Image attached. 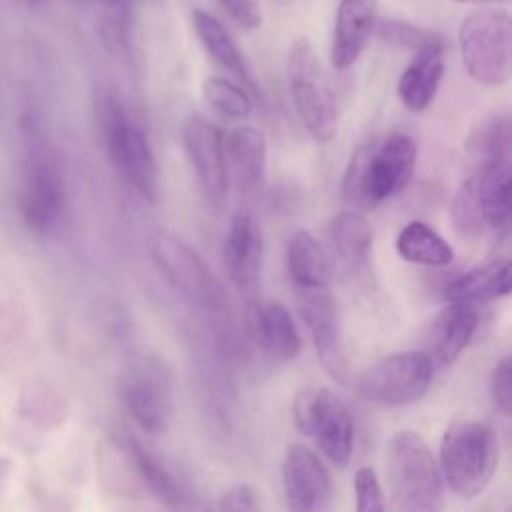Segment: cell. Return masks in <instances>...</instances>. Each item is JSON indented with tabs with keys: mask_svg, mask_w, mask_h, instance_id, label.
<instances>
[{
	"mask_svg": "<svg viewBox=\"0 0 512 512\" xmlns=\"http://www.w3.org/2000/svg\"><path fill=\"white\" fill-rule=\"evenodd\" d=\"M94 120L118 176L148 204L160 196V170L150 140L126 104L112 92L98 94Z\"/></svg>",
	"mask_w": 512,
	"mask_h": 512,
	"instance_id": "2",
	"label": "cell"
},
{
	"mask_svg": "<svg viewBox=\"0 0 512 512\" xmlns=\"http://www.w3.org/2000/svg\"><path fill=\"white\" fill-rule=\"evenodd\" d=\"M286 504L292 510H324L332 502V476L320 456L304 444H290L282 460Z\"/></svg>",
	"mask_w": 512,
	"mask_h": 512,
	"instance_id": "15",
	"label": "cell"
},
{
	"mask_svg": "<svg viewBox=\"0 0 512 512\" xmlns=\"http://www.w3.org/2000/svg\"><path fill=\"white\" fill-rule=\"evenodd\" d=\"M418 146L404 132H390L360 146L344 172L342 192L348 204L372 210L402 192L416 168Z\"/></svg>",
	"mask_w": 512,
	"mask_h": 512,
	"instance_id": "1",
	"label": "cell"
},
{
	"mask_svg": "<svg viewBox=\"0 0 512 512\" xmlns=\"http://www.w3.org/2000/svg\"><path fill=\"white\" fill-rule=\"evenodd\" d=\"M354 494H356L358 512H382L386 506L378 474L372 466H362L356 470Z\"/></svg>",
	"mask_w": 512,
	"mask_h": 512,
	"instance_id": "31",
	"label": "cell"
},
{
	"mask_svg": "<svg viewBox=\"0 0 512 512\" xmlns=\"http://www.w3.org/2000/svg\"><path fill=\"white\" fill-rule=\"evenodd\" d=\"M104 2H108V4H112V6H116V4H120L122 0H104Z\"/></svg>",
	"mask_w": 512,
	"mask_h": 512,
	"instance_id": "37",
	"label": "cell"
},
{
	"mask_svg": "<svg viewBox=\"0 0 512 512\" xmlns=\"http://www.w3.org/2000/svg\"><path fill=\"white\" fill-rule=\"evenodd\" d=\"M444 76V48L430 46L416 50L398 78V98L412 112L426 110Z\"/></svg>",
	"mask_w": 512,
	"mask_h": 512,
	"instance_id": "21",
	"label": "cell"
},
{
	"mask_svg": "<svg viewBox=\"0 0 512 512\" xmlns=\"http://www.w3.org/2000/svg\"><path fill=\"white\" fill-rule=\"evenodd\" d=\"M452 2H458V4H472V6H508L510 0H452Z\"/></svg>",
	"mask_w": 512,
	"mask_h": 512,
	"instance_id": "35",
	"label": "cell"
},
{
	"mask_svg": "<svg viewBox=\"0 0 512 512\" xmlns=\"http://www.w3.org/2000/svg\"><path fill=\"white\" fill-rule=\"evenodd\" d=\"M286 78L300 124L314 142L328 144L338 130V110L320 58L306 36L288 48Z\"/></svg>",
	"mask_w": 512,
	"mask_h": 512,
	"instance_id": "7",
	"label": "cell"
},
{
	"mask_svg": "<svg viewBox=\"0 0 512 512\" xmlns=\"http://www.w3.org/2000/svg\"><path fill=\"white\" fill-rule=\"evenodd\" d=\"M468 76L488 88L506 86L512 70V20L506 6H478L458 30Z\"/></svg>",
	"mask_w": 512,
	"mask_h": 512,
	"instance_id": "6",
	"label": "cell"
},
{
	"mask_svg": "<svg viewBox=\"0 0 512 512\" xmlns=\"http://www.w3.org/2000/svg\"><path fill=\"white\" fill-rule=\"evenodd\" d=\"M294 426L312 436L334 466H346L354 452V420L348 406L328 388H302L292 402Z\"/></svg>",
	"mask_w": 512,
	"mask_h": 512,
	"instance_id": "9",
	"label": "cell"
},
{
	"mask_svg": "<svg viewBox=\"0 0 512 512\" xmlns=\"http://www.w3.org/2000/svg\"><path fill=\"white\" fill-rule=\"evenodd\" d=\"M248 328L256 344L280 362L294 360L302 350V338L296 322L280 302L254 306L248 314Z\"/></svg>",
	"mask_w": 512,
	"mask_h": 512,
	"instance_id": "20",
	"label": "cell"
},
{
	"mask_svg": "<svg viewBox=\"0 0 512 512\" xmlns=\"http://www.w3.org/2000/svg\"><path fill=\"white\" fill-rule=\"evenodd\" d=\"M450 218L456 234L466 240L504 228L510 218V162L480 164L456 190Z\"/></svg>",
	"mask_w": 512,
	"mask_h": 512,
	"instance_id": "8",
	"label": "cell"
},
{
	"mask_svg": "<svg viewBox=\"0 0 512 512\" xmlns=\"http://www.w3.org/2000/svg\"><path fill=\"white\" fill-rule=\"evenodd\" d=\"M434 364L426 352L406 350L372 364L358 382L360 394L380 406H408L430 388Z\"/></svg>",
	"mask_w": 512,
	"mask_h": 512,
	"instance_id": "12",
	"label": "cell"
},
{
	"mask_svg": "<svg viewBox=\"0 0 512 512\" xmlns=\"http://www.w3.org/2000/svg\"><path fill=\"white\" fill-rule=\"evenodd\" d=\"M30 6H34V8H42L48 0H26Z\"/></svg>",
	"mask_w": 512,
	"mask_h": 512,
	"instance_id": "36",
	"label": "cell"
},
{
	"mask_svg": "<svg viewBox=\"0 0 512 512\" xmlns=\"http://www.w3.org/2000/svg\"><path fill=\"white\" fill-rule=\"evenodd\" d=\"M268 144L260 128L238 126L224 138V160L228 184L240 192L256 190L266 174Z\"/></svg>",
	"mask_w": 512,
	"mask_h": 512,
	"instance_id": "18",
	"label": "cell"
},
{
	"mask_svg": "<svg viewBox=\"0 0 512 512\" xmlns=\"http://www.w3.org/2000/svg\"><path fill=\"white\" fill-rule=\"evenodd\" d=\"M396 252L402 260L422 266H446L454 258L452 246L426 222L412 220L396 236Z\"/></svg>",
	"mask_w": 512,
	"mask_h": 512,
	"instance_id": "27",
	"label": "cell"
},
{
	"mask_svg": "<svg viewBox=\"0 0 512 512\" xmlns=\"http://www.w3.org/2000/svg\"><path fill=\"white\" fill-rule=\"evenodd\" d=\"M220 510H258V494L248 484H236L230 490H226L218 500Z\"/></svg>",
	"mask_w": 512,
	"mask_h": 512,
	"instance_id": "34",
	"label": "cell"
},
{
	"mask_svg": "<svg viewBox=\"0 0 512 512\" xmlns=\"http://www.w3.org/2000/svg\"><path fill=\"white\" fill-rule=\"evenodd\" d=\"M202 92H204L206 102L214 110L224 114L226 118L244 120L254 110V102L250 98V92L244 86L234 84L232 80H226V78H220V76H210V78L204 80Z\"/></svg>",
	"mask_w": 512,
	"mask_h": 512,
	"instance_id": "29",
	"label": "cell"
},
{
	"mask_svg": "<svg viewBox=\"0 0 512 512\" xmlns=\"http://www.w3.org/2000/svg\"><path fill=\"white\" fill-rule=\"evenodd\" d=\"M120 448L132 466L136 478L146 486V490L164 502L166 506H178L182 500L180 486L170 474V470L136 438H124Z\"/></svg>",
	"mask_w": 512,
	"mask_h": 512,
	"instance_id": "25",
	"label": "cell"
},
{
	"mask_svg": "<svg viewBox=\"0 0 512 512\" xmlns=\"http://www.w3.org/2000/svg\"><path fill=\"white\" fill-rule=\"evenodd\" d=\"M122 402L132 420L148 434H164L174 416L172 372L158 356H140L124 374Z\"/></svg>",
	"mask_w": 512,
	"mask_h": 512,
	"instance_id": "11",
	"label": "cell"
},
{
	"mask_svg": "<svg viewBox=\"0 0 512 512\" xmlns=\"http://www.w3.org/2000/svg\"><path fill=\"white\" fill-rule=\"evenodd\" d=\"M182 142L202 190L212 202H222L228 190L222 130L200 114H188L182 124Z\"/></svg>",
	"mask_w": 512,
	"mask_h": 512,
	"instance_id": "14",
	"label": "cell"
},
{
	"mask_svg": "<svg viewBox=\"0 0 512 512\" xmlns=\"http://www.w3.org/2000/svg\"><path fill=\"white\" fill-rule=\"evenodd\" d=\"M288 272L300 290L328 288L332 280V264L320 242L306 230L296 232L286 250Z\"/></svg>",
	"mask_w": 512,
	"mask_h": 512,
	"instance_id": "24",
	"label": "cell"
},
{
	"mask_svg": "<svg viewBox=\"0 0 512 512\" xmlns=\"http://www.w3.org/2000/svg\"><path fill=\"white\" fill-rule=\"evenodd\" d=\"M224 262L234 286L252 294L260 284L264 262L262 230L254 216L246 210H238L228 226L224 238Z\"/></svg>",
	"mask_w": 512,
	"mask_h": 512,
	"instance_id": "16",
	"label": "cell"
},
{
	"mask_svg": "<svg viewBox=\"0 0 512 512\" xmlns=\"http://www.w3.org/2000/svg\"><path fill=\"white\" fill-rule=\"evenodd\" d=\"M372 34H376L386 44H392L398 48H408L414 52L422 50V48H430V46L446 48V40L438 32L418 26V24H412V22L394 20V18H376Z\"/></svg>",
	"mask_w": 512,
	"mask_h": 512,
	"instance_id": "30",
	"label": "cell"
},
{
	"mask_svg": "<svg viewBox=\"0 0 512 512\" xmlns=\"http://www.w3.org/2000/svg\"><path fill=\"white\" fill-rule=\"evenodd\" d=\"M510 292V262L506 258H496L478 264L464 274L456 276L444 288V298L448 302L460 304H480L490 302Z\"/></svg>",
	"mask_w": 512,
	"mask_h": 512,
	"instance_id": "23",
	"label": "cell"
},
{
	"mask_svg": "<svg viewBox=\"0 0 512 512\" xmlns=\"http://www.w3.org/2000/svg\"><path fill=\"white\" fill-rule=\"evenodd\" d=\"M22 132L24 162L18 186V212L28 230L46 234L62 218L66 206V182L60 162L38 124L26 120Z\"/></svg>",
	"mask_w": 512,
	"mask_h": 512,
	"instance_id": "3",
	"label": "cell"
},
{
	"mask_svg": "<svg viewBox=\"0 0 512 512\" xmlns=\"http://www.w3.org/2000/svg\"><path fill=\"white\" fill-rule=\"evenodd\" d=\"M378 18L376 0H340L330 44V64L350 68L364 52Z\"/></svg>",
	"mask_w": 512,
	"mask_h": 512,
	"instance_id": "17",
	"label": "cell"
},
{
	"mask_svg": "<svg viewBox=\"0 0 512 512\" xmlns=\"http://www.w3.org/2000/svg\"><path fill=\"white\" fill-rule=\"evenodd\" d=\"M510 116L492 114L482 118L466 136L464 146L466 150L478 158L480 164L486 162H510Z\"/></svg>",
	"mask_w": 512,
	"mask_h": 512,
	"instance_id": "28",
	"label": "cell"
},
{
	"mask_svg": "<svg viewBox=\"0 0 512 512\" xmlns=\"http://www.w3.org/2000/svg\"><path fill=\"white\" fill-rule=\"evenodd\" d=\"M498 438L478 420L452 422L440 442V474L460 498H474L490 484L498 466Z\"/></svg>",
	"mask_w": 512,
	"mask_h": 512,
	"instance_id": "5",
	"label": "cell"
},
{
	"mask_svg": "<svg viewBox=\"0 0 512 512\" xmlns=\"http://www.w3.org/2000/svg\"><path fill=\"white\" fill-rule=\"evenodd\" d=\"M478 312L472 304L450 302L432 322L428 332V356L434 366H450L468 346L476 328Z\"/></svg>",
	"mask_w": 512,
	"mask_h": 512,
	"instance_id": "19",
	"label": "cell"
},
{
	"mask_svg": "<svg viewBox=\"0 0 512 512\" xmlns=\"http://www.w3.org/2000/svg\"><path fill=\"white\" fill-rule=\"evenodd\" d=\"M386 488L394 510H434L442 498L440 466L414 430L396 432L386 446Z\"/></svg>",
	"mask_w": 512,
	"mask_h": 512,
	"instance_id": "4",
	"label": "cell"
},
{
	"mask_svg": "<svg viewBox=\"0 0 512 512\" xmlns=\"http://www.w3.org/2000/svg\"><path fill=\"white\" fill-rule=\"evenodd\" d=\"M298 306L310 330L312 344L324 372L334 382L346 384L350 380V364L344 348L340 316L334 298L326 292V288L302 290Z\"/></svg>",
	"mask_w": 512,
	"mask_h": 512,
	"instance_id": "13",
	"label": "cell"
},
{
	"mask_svg": "<svg viewBox=\"0 0 512 512\" xmlns=\"http://www.w3.org/2000/svg\"><path fill=\"white\" fill-rule=\"evenodd\" d=\"M490 392L496 408L508 418L512 412V358L508 354L494 366Z\"/></svg>",
	"mask_w": 512,
	"mask_h": 512,
	"instance_id": "32",
	"label": "cell"
},
{
	"mask_svg": "<svg viewBox=\"0 0 512 512\" xmlns=\"http://www.w3.org/2000/svg\"><path fill=\"white\" fill-rule=\"evenodd\" d=\"M192 26H194V32H196L200 44L212 56V60L218 62L222 68L230 70L250 94L260 96L258 82L254 80L240 48L236 46V42L232 40V36L224 28V24L210 12L196 8L192 12Z\"/></svg>",
	"mask_w": 512,
	"mask_h": 512,
	"instance_id": "22",
	"label": "cell"
},
{
	"mask_svg": "<svg viewBox=\"0 0 512 512\" xmlns=\"http://www.w3.org/2000/svg\"><path fill=\"white\" fill-rule=\"evenodd\" d=\"M228 16L246 30H256L264 22L260 0H218Z\"/></svg>",
	"mask_w": 512,
	"mask_h": 512,
	"instance_id": "33",
	"label": "cell"
},
{
	"mask_svg": "<svg viewBox=\"0 0 512 512\" xmlns=\"http://www.w3.org/2000/svg\"><path fill=\"white\" fill-rule=\"evenodd\" d=\"M150 258L160 276L182 296L198 306L220 308L224 290L198 252L170 232H154L148 238Z\"/></svg>",
	"mask_w": 512,
	"mask_h": 512,
	"instance_id": "10",
	"label": "cell"
},
{
	"mask_svg": "<svg viewBox=\"0 0 512 512\" xmlns=\"http://www.w3.org/2000/svg\"><path fill=\"white\" fill-rule=\"evenodd\" d=\"M330 238L338 258L348 268H360L372 252L374 228L362 212L344 210L334 216L330 224Z\"/></svg>",
	"mask_w": 512,
	"mask_h": 512,
	"instance_id": "26",
	"label": "cell"
}]
</instances>
